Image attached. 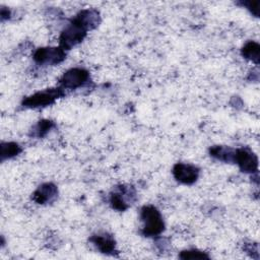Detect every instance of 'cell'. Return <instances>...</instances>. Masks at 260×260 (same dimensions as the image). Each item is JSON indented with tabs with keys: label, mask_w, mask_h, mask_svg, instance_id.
<instances>
[{
	"label": "cell",
	"mask_w": 260,
	"mask_h": 260,
	"mask_svg": "<svg viewBox=\"0 0 260 260\" xmlns=\"http://www.w3.org/2000/svg\"><path fill=\"white\" fill-rule=\"evenodd\" d=\"M140 217L143 221L142 234L145 237H156L165 230V223L160 212L152 205H145L140 210Z\"/></svg>",
	"instance_id": "obj_1"
},
{
	"label": "cell",
	"mask_w": 260,
	"mask_h": 260,
	"mask_svg": "<svg viewBox=\"0 0 260 260\" xmlns=\"http://www.w3.org/2000/svg\"><path fill=\"white\" fill-rule=\"evenodd\" d=\"M65 95L62 87L48 88L38 91L23 100L22 106L24 108H40L53 104L57 99Z\"/></svg>",
	"instance_id": "obj_2"
},
{
	"label": "cell",
	"mask_w": 260,
	"mask_h": 260,
	"mask_svg": "<svg viewBox=\"0 0 260 260\" xmlns=\"http://www.w3.org/2000/svg\"><path fill=\"white\" fill-rule=\"evenodd\" d=\"M86 29L74 20L61 32L60 36V47L63 50H69L73 46L82 42L86 36Z\"/></svg>",
	"instance_id": "obj_3"
},
{
	"label": "cell",
	"mask_w": 260,
	"mask_h": 260,
	"mask_svg": "<svg viewBox=\"0 0 260 260\" xmlns=\"http://www.w3.org/2000/svg\"><path fill=\"white\" fill-rule=\"evenodd\" d=\"M65 50L61 47H43L37 49L34 53V60L38 64L56 65L65 60Z\"/></svg>",
	"instance_id": "obj_4"
},
{
	"label": "cell",
	"mask_w": 260,
	"mask_h": 260,
	"mask_svg": "<svg viewBox=\"0 0 260 260\" xmlns=\"http://www.w3.org/2000/svg\"><path fill=\"white\" fill-rule=\"evenodd\" d=\"M89 78V73L83 68H71L67 70L59 80L62 88L75 89L84 85Z\"/></svg>",
	"instance_id": "obj_5"
},
{
	"label": "cell",
	"mask_w": 260,
	"mask_h": 260,
	"mask_svg": "<svg viewBox=\"0 0 260 260\" xmlns=\"http://www.w3.org/2000/svg\"><path fill=\"white\" fill-rule=\"evenodd\" d=\"M173 175L175 179L185 185L195 183L199 177V169L193 165L178 162L173 168Z\"/></svg>",
	"instance_id": "obj_6"
},
{
	"label": "cell",
	"mask_w": 260,
	"mask_h": 260,
	"mask_svg": "<svg viewBox=\"0 0 260 260\" xmlns=\"http://www.w3.org/2000/svg\"><path fill=\"white\" fill-rule=\"evenodd\" d=\"M235 162L238 164L242 172L256 173L258 170V158L249 148L236 149Z\"/></svg>",
	"instance_id": "obj_7"
},
{
	"label": "cell",
	"mask_w": 260,
	"mask_h": 260,
	"mask_svg": "<svg viewBox=\"0 0 260 260\" xmlns=\"http://www.w3.org/2000/svg\"><path fill=\"white\" fill-rule=\"evenodd\" d=\"M58 195L57 187L52 183L41 185L32 194V199L38 204H46L53 202Z\"/></svg>",
	"instance_id": "obj_8"
},
{
	"label": "cell",
	"mask_w": 260,
	"mask_h": 260,
	"mask_svg": "<svg viewBox=\"0 0 260 260\" xmlns=\"http://www.w3.org/2000/svg\"><path fill=\"white\" fill-rule=\"evenodd\" d=\"M72 20L80 24L86 30L96 27L101 21L100 13L94 9H85L80 11Z\"/></svg>",
	"instance_id": "obj_9"
},
{
	"label": "cell",
	"mask_w": 260,
	"mask_h": 260,
	"mask_svg": "<svg viewBox=\"0 0 260 260\" xmlns=\"http://www.w3.org/2000/svg\"><path fill=\"white\" fill-rule=\"evenodd\" d=\"M127 195H135V192L132 187H125L121 186L119 187L118 192H113L110 197V203L111 206L119 211H124L128 208L129 204L126 200Z\"/></svg>",
	"instance_id": "obj_10"
},
{
	"label": "cell",
	"mask_w": 260,
	"mask_h": 260,
	"mask_svg": "<svg viewBox=\"0 0 260 260\" xmlns=\"http://www.w3.org/2000/svg\"><path fill=\"white\" fill-rule=\"evenodd\" d=\"M89 241L104 254H113L115 251V240L108 234L93 235Z\"/></svg>",
	"instance_id": "obj_11"
},
{
	"label": "cell",
	"mask_w": 260,
	"mask_h": 260,
	"mask_svg": "<svg viewBox=\"0 0 260 260\" xmlns=\"http://www.w3.org/2000/svg\"><path fill=\"white\" fill-rule=\"evenodd\" d=\"M209 153L212 157L223 160L226 162H235L236 157V149L229 147V146H222V145H215L210 147Z\"/></svg>",
	"instance_id": "obj_12"
},
{
	"label": "cell",
	"mask_w": 260,
	"mask_h": 260,
	"mask_svg": "<svg viewBox=\"0 0 260 260\" xmlns=\"http://www.w3.org/2000/svg\"><path fill=\"white\" fill-rule=\"evenodd\" d=\"M242 55L244 58L254 62L255 64H259L260 61V46L258 43L254 41H250L244 45L242 48Z\"/></svg>",
	"instance_id": "obj_13"
},
{
	"label": "cell",
	"mask_w": 260,
	"mask_h": 260,
	"mask_svg": "<svg viewBox=\"0 0 260 260\" xmlns=\"http://www.w3.org/2000/svg\"><path fill=\"white\" fill-rule=\"evenodd\" d=\"M21 152V147L15 142H2L0 146L1 160L13 157Z\"/></svg>",
	"instance_id": "obj_14"
},
{
	"label": "cell",
	"mask_w": 260,
	"mask_h": 260,
	"mask_svg": "<svg viewBox=\"0 0 260 260\" xmlns=\"http://www.w3.org/2000/svg\"><path fill=\"white\" fill-rule=\"evenodd\" d=\"M54 123L51 120H41L32 129V135L37 137H44L52 128Z\"/></svg>",
	"instance_id": "obj_15"
},
{
	"label": "cell",
	"mask_w": 260,
	"mask_h": 260,
	"mask_svg": "<svg viewBox=\"0 0 260 260\" xmlns=\"http://www.w3.org/2000/svg\"><path fill=\"white\" fill-rule=\"evenodd\" d=\"M180 258L182 259H208L209 257L201 251L198 250H185L180 254Z\"/></svg>",
	"instance_id": "obj_16"
},
{
	"label": "cell",
	"mask_w": 260,
	"mask_h": 260,
	"mask_svg": "<svg viewBox=\"0 0 260 260\" xmlns=\"http://www.w3.org/2000/svg\"><path fill=\"white\" fill-rule=\"evenodd\" d=\"M243 5L246 6L252 12V14H254L257 17L259 16V6H260V2L259 1L243 2Z\"/></svg>",
	"instance_id": "obj_17"
},
{
	"label": "cell",
	"mask_w": 260,
	"mask_h": 260,
	"mask_svg": "<svg viewBox=\"0 0 260 260\" xmlns=\"http://www.w3.org/2000/svg\"><path fill=\"white\" fill-rule=\"evenodd\" d=\"M9 15H10L9 10L4 8V7H2L1 8V18H2V20L5 19V18H9Z\"/></svg>",
	"instance_id": "obj_18"
}]
</instances>
